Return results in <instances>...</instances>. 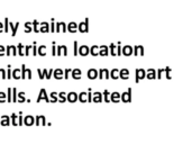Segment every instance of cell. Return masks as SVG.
I'll return each instance as SVG.
<instances>
[{"instance_id": "1", "label": "cell", "mask_w": 192, "mask_h": 162, "mask_svg": "<svg viewBox=\"0 0 192 162\" xmlns=\"http://www.w3.org/2000/svg\"><path fill=\"white\" fill-rule=\"evenodd\" d=\"M35 123L37 126H45L46 125V118L44 117V116H37L35 119Z\"/></svg>"}, {"instance_id": "2", "label": "cell", "mask_w": 192, "mask_h": 162, "mask_svg": "<svg viewBox=\"0 0 192 162\" xmlns=\"http://www.w3.org/2000/svg\"><path fill=\"white\" fill-rule=\"evenodd\" d=\"M0 125H2V126H9V125H10V117H9V116H7V115L1 116Z\"/></svg>"}, {"instance_id": "3", "label": "cell", "mask_w": 192, "mask_h": 162, "mask_svg": "<svg viewBox=\"0 0 192 162\" xmlns=\"http://www.w3.org/2000/svg\"><path fill=\"white\" fill-rule=\"evenodd\" d=\"M43 99H44L45 101H47V103L50 101V99H48V97H47V95H46V91H45L44 89H42V90H41V94H39V96H38L37 101L39 103V101L43 100Z\"/></svg>"}, {"instance_id": "4", "label": "cell", "mask_w": 192, "mask_h": 162, "mask_svg": "<svg viewBox=\"0 0 192 162\" xmlns=\"http://www.w3.org/2000/svg\"><path fill=\"white\" fill-rule=\"evenodd\" d=\"M35 123V119L33 116H26V117L24 118V124L26 125V126H30L33 124Z\"/></svg>"}, {"instance_id": "5", "label": "cell", "mask_w": 192, "mask_h": 162, "mask_svg": "<svg viewBox=\"0 0 192 162\" xmlns=\"http://www.w3.org/2000/svg\"><path fill=\"white\" fill-rule=\"evenodd\" d=\"M10 119H11V124L14 125V126H19L18 125V116L16 115V114H11V116H10Z\"/></svg>"}, {"instance_id": "6", "label": "cell", "mask_w": 192, "mask_h": 162, "mask_svg": "<svg viewBox=\"0 0 192 162\" xmlns=\"http://www.w3.org/2000/svg\"><path fill=\"white\" fill-rule=\"evenodd\" d=\"M24 124V117L21 116V113H19V116H18V125L20 126Z\"/></svg>"}, {"instance_id": "7", "label": "cell", "mask_w": 192, "mask_h": 162, "mask_svg": "<svg viewBox=\"0 0 192 162\" xmlns=\"http://www.w3.org/2000/svg\"><path fill=\"white\" fill-rule=\"evenodd\" d=\"M7 99H6V95L3 92H0V103H5Z\"/></svg>"}, {"instance_id": "8", "label": "cell", "mask_w": 192, "mask_h": 162, "mask_svg": "<svg viewBox=\"0 0 192 162\" xmlns=\"http://www.w3.org/2000/svg\"><path fill=\"white\" fill-rule=\"evenodd\" d=\"M12 91H14V95H12V101H17V94H16V89H12Z\"/></svg>"}, {"instance_id": "9", "label": "cell", "mask_w": 192, "mask_h": 162, "mask_svg": "<svg viewBox=\"0 0 192 162\" xmlns=\"http://www.w3.org/2000/svg\"><path fill=\"white\" fill-rule=\"evenodd\" d=\"M8 101H12V98H11V89H8Z\"/></svg>"}, {"instance_id": "10", "label": "cell", "mask_w": 192, "mask_h": 162, "mask_svg": "<svg viewBox=\"0 0 192 162\" xmlns=\"http://www.w3.org/2000/svg\"><path fill=\"white\" fill-rule=\"evenodd\" d=\"M18 101H19V103H24V101H25V98H24V94H23V92L19 95V99H18Z\"/></svg>"}, {"instance_id": "11", "label": "cell", "mask_w": 192, "mask_h": 162, "mask_svg": "<svg viewBox=\"0 0 192 162\" xmlns=\"http://www.w3.org/2000/svg\"><path fill=\"white\" fill-rule=\"evenodd\" d=\"M19 72H20L19 70H15L14 71V78H16V79H17V78H19Z\"/></svg>"}]
</instances>
